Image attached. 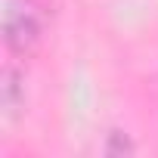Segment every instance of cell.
Returning <instances> with one entry per match:
<instances>
[{
    "label": "cell",
    "instance_id": "cell-1",
    "mask_svg": "<svg viewBox=\"0 0 158 158\" xmlns=\"http://www.w3.org/2000/svg\"><path fill=\"white\" fill-rule=\"evenodd\" d=\"M6 47L16 53H31L40 40V13L31 0H6L3 13Z\"/></svg>",
    "mask_w": 158,
    "mask_h": 158
}]
</instances>
